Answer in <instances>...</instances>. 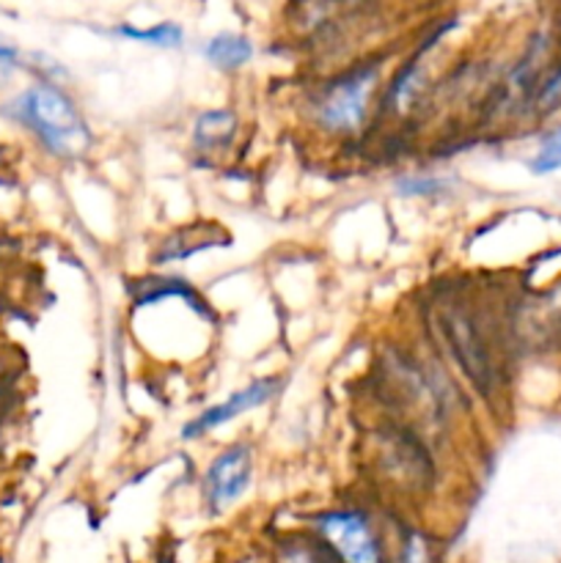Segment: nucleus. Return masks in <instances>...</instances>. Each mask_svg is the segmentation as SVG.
<instances>
[{"mask_svg":"<svg viewBox=\"0 0 561 563\" xmlns=\"http://www.w3.org/2000/svg\"><path fill=\"white\" fill-rule=\"evenodd\" d=\"M377 66H355L339 80L328 82L317 102L319 124L339 135L361 130L363 119H366L369 93L377 86Z\"/></svg>","mask_w":561,"mask_h":563,"instance_id":"2","label":"nucleus"},{"mask_svg":"<svg viewBox=\"0 0 561 563\" xmlns=\"http://www.w3.org/2000/svg\"><path fill=\"white\" fill-rule=\"evenodd\" d=\"M278 390H280V379L278 377L256 379V383H251L248 388L231 394L229 399L223 401V405L212 407V410H207V412H201L198 418H193V421L187 423L185 429H182V438H185V440L201 438V434H207V432H212V429L229 423L231 418H237V416H242V412L256 410V407L267 405V401L273 399Z\"/></svg>","mask_w":561,"mask_h":563,"instance_id":"6","label":"nucleus"},{"mask_svg":"<svg viewBox=\"0 0 561 563\" xmlns=\"http://www.w3.org/2000/svg\"><path fill=\"white\" fill-rule=\"evenodd\" d=\"M446 181L440 179H424V176H410V179H402L399 181V190L405 192V196H432V192L443 190Z\"/></svg>","mask_w":561,"mask_h":563,"instance_id":"11","label":"nucleus"},{"mask_svg":"<svg viewBox=\"0 0 561 563\" xmlns=\"http://www.w3.org/2000/svg\"><path fill=\"white\" fill-rule=\"evenodd\" d=\"M440 328L443 335L449 339L451 352H454V361L460 363L462 372L473 379L476 385H487L490 379V357L487 350L482 344V335H479L476 324L460 308H446L443 317H440Z\"/></svg>","mask_w":561,"mask_h":563,"instance_id":"5","label":"nucleus"},{"mask_svg":"<svg viewBox=\"0 0 561 563\" xmlns=\"http://www.w3.org/2000/svg\"><path fill=\"white\" fill-rule=\"evenodd\" d=\"M399 563H429V548L418 533H410L399 550Z\"/></svg>","mask_w":561,"mask_h":563,"instance_id":"13","label":"nucleus"},{"mask_svg":"<svg viewBox=\"0 0 561 563\" xmlns=\"http://www.w3.org/2000/svg\"><path fill=\"white\" fill-rule=\"evenodd\" d=\"M14 60H16V49L0 44V71L11 69V66H14Z\"/></svg>","mask_w":561,"mask_h":563,"instance_id":"14","label":"nucleus"},{"mask_svg":"<svg viewBox=\"0 0 561 563\" xmlns=\"http://www.w3.org/2000/svg\"><path fill=\"white\" fill-rule=\"evenodd\" d=\"M204 55L218 69L234 71L253 58V44L251 38L240 36V33H218L215 38H209V44L204 47Z\"/></svg>","mask_w":561,"mask_h":563,"instance_id":"7","label":"nucleus"},{"mask_svg":"<svg viewBox=\"0 0 561 563\" xmlns=\"http://www.w3.org/2000/svg\"><path fill=\"white\" fill-rule=\"evenodd\" d=\"M531 170L537 176L556 174V170H561V126L559 130L548 132V135L542 137V146H539V152L534 154V159H531Z\"/></svg>","mask_w":561,"mask_h":563,"instance_id":"10","label":"nucleus"},{"mask_svg":"<svg viewBox=\"0 0 561 563\" xmlns=\"http://www.w3.org/2000/svg\"><path fill=\"white\" fill-rule=\"evenodd\" d=\"M559 99H561V66L544 77L542 88H539V93H537V104L544 110V108H553Z\"/></svg>","mask_w":561,"mask_h":563,"instance_id":"12","label":"nucleus"},{"mask_svg":"<svg viewBox=\"0 0 561 563\" xmlns=\"http://www.w3.org/2000/svg\"><path fill=\"white\" fill-rule=\"evenodd\" d=\"M116 33L124 38H132V42L154 44V47H179L182 44V27L174 25V22H160V25L152 27H132V25H119Z\"/></svg>","mask_w":561,"mask_h":563,"instance_id":"9","label":"nucleus"},{"mask_svg":"<svg viewBox=\"0 0 561 563\" xmlns=\"http://www.w3.org/2000/svg\"><path fill=\"white\" fill-rule=\"evenodd\" d=\"M317 531L339 563H385L372 522L358 511H328L317 520Z\"/></svg>","mask_w":561,"mask_h":563,"instance_id":"3","label":"nucleus"},{"mask_svg":"<svg viewBox=\"0 0 561 563\" xmlns=\"http://www.w3.org/2000/svg\"><path fill=\"white\" fill-rule=\"evenodd\" d=\"M253 476V454L248 445H231L223 454H218L204 476V493L212 511L229 509L231 504L245 495Z\"/></svg>","mask_w":561,"mask_h":563,"instance_id":"4","label":"nucleus"},{"mask_svg":"<svg viewBox=\"0 0 561 563\" xmlns=\"http://www.w3.org/2000/svg\"><path fill=\"white\" fill-rule=\"evenodd\" d=\"M237 132V115L231 110H207V113L198 115L196 130H193V141L204 152H215V148H223L226 143L234 137Z\"/></svg>","mask_w":561,"mask_h":563,"instance_id":"8","label":"nucleus"},{"mask_svg":"<svg viewBox=\"0 0 561 563\" xmlns=\"http://www.w3.org/2000/svg\"><path fill=\"white\" fill-rule=\"evenodd\" d=\"M14 113L58 157H80L91 146V132L64 91L38 82L14 102Z\"/></svg>","mask_w":561,"mask_h":563,"instance_id":"1","label":"nucleus"}]
</instances>
